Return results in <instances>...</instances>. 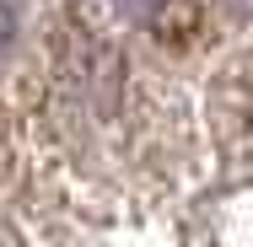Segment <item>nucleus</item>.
I'll use <instances>...</instances> for the list:
<instances>
[{"mask_svg":"<svg viewBox=\"0 0 253 247\" xmlns=\"http://www.w3.org/2000/svg\"><path fill=\"white\" fill-rule=\"evenodd\" d=\"M113 5H119L124 16H135V22H146V16H156V11H162V0H113Z\"/></svg>","mask_w":253,"mask_h":247,"instance_id":"1","label":"nucleus"},{"mask_svg":"<svg viewBox=\"0 0 253 247\" xmlns=\"http://www.w3.org/2000/svg\"><path fill=\"white\" fill-rule=\"evenodd\" d=\"M11 33H16V22H11V11H5V5H0V49H5V43H11Z\"/></svg>","mask_w":253,"mask_h":247,"instance_id":"2","label":"nucleus"}]
</instances>
